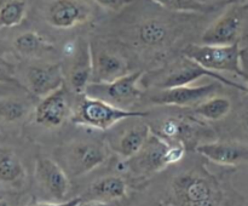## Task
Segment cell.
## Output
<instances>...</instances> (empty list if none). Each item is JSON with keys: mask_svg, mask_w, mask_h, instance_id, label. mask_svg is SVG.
I'll return each instance as SVG.
<instances>
[{"mask_svg": "<svg viewBox=\"0 0 248 206\" xmlns=\"http://www.w3.org/2000/svg\"><path fill=\"white\" fill-rule=\"evenodd\" d=\"M171 24L162 18H148L136 28V39L142 48L159 50L166 48L173 39Z\"/></svg>", "mask_w": 248, "mask_h": 206, "instance_id": "44dd1931", "label": "cell"}, {"mask_svg": "<svg viewBox=\"0 0 248 206\" xmlns=\"http://www.w3.org/2000/svg\"><path fill=\"white\" fill-rule=\"evenodd\" d=\"M239 127L242 135L248 138V111H245L239 118Z\"/></svg>", "mask_w": 248, "mask_h": 206, "instance_id": "4dcf8cb0", "label": "cell"}, {"mask_svg": "<svg viewBox=\"0 0 248 206\" xmlns=\"http://www.w3.org/2000/svg\"><path fill=\"white\" fill-rule=\"evenodd\" d=\"M162 9L181 14H208L215 11L222 2H207L200 0H152Z\"/></svg>", "mask_w": 248, "mask_h": 206, "instance_id": "d4e9b609", "label": "cell"}, {"mask_svg": "<svg viewBox=\"0 0 248 206\" xmlns=\"http://www.w3.org/2000/svg\"><path fill=\"white\" fill-rule=\"evenodd\" d=\"M82 201L81 196H73L65 201H41L33 200L24 206H78Z\"/></svg>", "mask_w": 248, "mask_h": 206, "instance_id": "83f0119b", "label": "cell"}, {"mask_svg": "<svg viewBox=\"0 0 248 206\" xmlns=\"http://www.w3.org/2000/svg\"><path fill=\"white\" fill-rule=\"evenodd\" d=\"M222 84L217 81L213 84L186 85V86L172 87V89L156 90L154 94L148 96V101L154 106L173 107V108L191 109L202 103L210 97L218 94Z\"/></svg>", "mask_w": 248, "mask_h": 206, "instance_id": "9a60e30c", "label": "cell"}, {"mask_svg": "<svg viewBox=\"0 0 248 206\" xmlns=\"http://www.w3.org/2000/svg\"><path fill=\"white\" fill-rule=\"evenodd\" d=\"M224 5H229V4H247L248 0H224Z\"/></svg>", "mask_w": 248, "mask_h": 206, "instance_id": "836d02e7", "label": "cell"}, {"mask_svg": "<svg viewBox=\"0 0 248 206\" xmlns=\"http://www.w3.org/2000/svg\"><path fill=\"white\" fill-rule=\"evenodd\" d=\"M135 190L132 182L116 166V158L114 157L108 165L103 167V172L97 174L85 187L78 196L82 200H102L115 203L123 206L132 199Z\"/></svg>", "mask_w": 248, "mask_h": 206, "instance_id": "ba28073f", "label": "cell"}, {"mask_svg": "<svg viewBox=\"0 0 248 206\" xmlns=\"http://www.w3.org/2000/svg\"><path fill=\"white\" fill-rule=\"evenodd\" d=\"M52 157L73 182L98 171L111 161L114 155L106 138L75 137L56 145Z\"/></svg>", "mask_w": 248, "mask_h": 206, "instance_id": "3957f363", "label": "cell"}, {"mask_svg": "<svg viewBox=\"0 0 248 206\" xmlns=\"http://www.w3.org/2000/svg\"><path fill=\"white\" fill-rule=\"evenodd\" d=\"M200 1H207V0H200ZM207 2H211V1H207Z\"/></svg>", "mask_w": 248, "mask_h": 206, "instance_id": "d590c367", "label": "cell"}, {"mask_svg": "<svg viewBox=\"0 0 248 206\" xmlns=\"http://www.w3.org/2000/svg\"><path fill=\"white\" fill-rule=\"evenodd\" d=\"M149 114V111L119 108L103 99L82 95L74 104L70 121L80 127L107 132L125 119L147 118Z\"/></svg>", "mask_w": 248, "mask_h": 206, "instance_id": "8992f818", "label": "cell"}, {"mask_svg": "<svg viewBox=\"0 0 248 206\" xmlns=\"http://www.w3.org/2000/svg\"><path fill=\"white\" fill-rule=\"evenodd\" d=\"M0 206H12V205L6 198H4V196L0 195Z\"/></svg>", "mask_w": 248, "mask_h": 206, "instance_id": "e575fe53", "label": "cell"}, {"mask_svg": "<svg viewBox=\"0 0 248 206\" xmlns=\"http://www.w3.org/2000/svg\"><path fill=\"white\" fill-rule=\"evenodd\" d=\"M78 206H120L115 203H108V201L102 200H82Z\"/></svg>", "mask_w": 248, "mask_h": 206, "instance_id": "1f68e13d", "label": "cell"}, {"mask_svg": "<svg viewBox=\"0 0 248 206\" xmlns=\"http://www.w3.org/2000/svg\"><path fill=\"white\" fill-rule=\"evenodd\" d=\"M152 131L169 142L181 143L188 152H195L202 143L218 138L217 132L207 123L191 115L190 113L170 114L150 124Z\"/></svg>", "mask_w": 248, "mask_h": 206, "instance_id": "5b68a950", "label": "cell"}, {"mask_svg": "<svg viewBox=\"0 0 248 206\" xmlns=\"http://www.w3.org/2000/svg\"><path fill=\"white\" fill-rule=\"evenodd\" d=\"M182 55L199 63L203 68L217 73H232L244 80L241 44L212 45V44H189Z\"/></svg>", "mask_w": 248, "mask_h": 206, "instance_id": "9c48e42d", "label": "cell"}, {"mask_svg": "<svg viewBox=\"0 0 248 206\" xmlns=\"http://www.w3.org/2000/svg\"><path fill=\"white\" fill-rule=\"evenodd\" d=\"M211 78L215 81L224 85V86L232 87V89L239 90L247 95L248 85L241 84L235 80H230L222 73L212 72L199 63L194 62L190 58L182 55L181 58L169 63L161 69H156L154 72H150L148 74L143 75V79L145 81H140L145 84V86H152L155 90L162 89H172V87L186 86L191 85L193 82L202 79V78Z\"/></svg>", "mask_w": 248, "mask_h": 206, "instance_id": "277c9868", "label": "cell"}, {"mask_svg": "<svg viewBox=\"0 0 248 206\" xmlns=\"http://www.w3.org/2000/svg\"><path fill=\"white\" fill-rule=\"evenodd\" d=\"M143 75V70H133L113 81L91 82L85 95L103 99L119 108L132 109V107L144 97V91L140 86Z\"/></svg>", "mask_w": 248, "mask_h": 206, "instance_id": "8fae6325", "label": "cell"}, {"mask_svg": "<svg viewBox=\"0 0 248 206\" xmlns=\"http://www.w3.org/2000/svg\"><path fill=\"white\" fill-rule=\"evenodd\" d=\"M196 152L153 178L142 190L164 206H245L232 187L235 169L212 172Z\"/></svg>", "mask_w": 248, "mask_h": 206, "instance_id": "6da1fadb", "label": "cell"}, {"mask_svg": "<svg viewBox=\"0 0 248 206\" xmlns=\"http://www.w3.org/2000/svg\"><path fill=\"white\" fill-rule=\"evenodd\" d=\"M0 84L11 85V86L17 87V89L28 94L23 82L17 78L16 67H15L14 63H11L1 56H0Z\"/></svg>", "mask_w": 248, "mask_h": 206, "instance_id": "4316f807", "label": "cell"}, {"mask_svg": "<svg viewBox=\"0 0 248 206\" xmlns=\"http://www.w3.org/2000/svg\"><path fill=\"white\" fill-rule=\"evenodd\" d=\"M34 107L28 99L21 97H0V123H22L33 113Z\"/></svg>", "mask_w": 248, "mask_h": 206, "instance_id": "cb8c5ba5", "label": "cell"}, {"mask_svg": "<svg viewBox=\"0 0 248 206\" xmlns=\"http://www.w3.org/2000/svg\"><path fill=\"white\" fill-rule=\"evenodd\" d=\"M188 153L183 144L169 142L152 131L144 145L130 159H116V166L130 178L136 191H140L157 174L181 162Z\"/></svg>", "mask_w": 248, "mask_h": 206, "instance_id": "7a4b0ae2", "label": "cell"}, {"mask_svg": "<svg viewBox=\"0 0 248 206\" xmlns=\"http://www.w3.org/2000/svg\"><path fill=\"white\" fill-rule=\"evenodd\" d=\"M248 27L247 4L225 5V10L202 32L201 43L212 45L241 44Z\"/></svg>", "mask_w": 248, "mask_h": 206, "instance_id": "30bf717a", "label": "cell"}, {"mask_svg": "<svg viewBox=\"0 0 248 206\" xmlns=\"http://www.w3.org/2000/svg\"><path fill=\"white\" fill-rule=\"evenodd\" d=\"M64 61H67V64L65 67L62 65V68L65 86L77 96H82L85 95L87 86L92 82L93 75L91 44L81 39L78 40L74 53L64 58Z\"/></svg>", "mask_w": 248, "mask_h": 206, "instance_id": "e0dca14e", "label": "cell"}, {"mask_svg": "<svg viewBox=\"0 0 248 206\" xmlns=\"http://www.w3.org/2000/svg\"><path fill=\"white\" fill-rule=\"evenodd\" d=\"M232 103L230 98L217 94L189 109V113L205 123H218L227 118L232 113Z\"/></svg>", "mask_w": 248, "mask_h": 206, "instance_id": "603a6c76", "label": "cell"}, {"mask_svg": "<svg viewBox=\"0 0 248 206\" xmlns=\"http://www.w3.org/2000/svg\"><path fill=\"white\" fill-rule=\"evenodd\" d=\"M152 127L144 118H128L106 132V142L114 157L120 161L130 159L147 142Z\"/></svg>", "mask_w": 248, "mask_h": 206, "instance_id": "7c38bea8", "label": "cell"}, {"mask_svg": "<svg viewBox=\"0 0 248 206\" xmlns=\"http://www.w3.org/2000/svg\"><path fill=\"white\" fill-rule=\"evenodd\" d=\"M73 104L70 90L65 86H61L56 91L39 99L34 107L31 118L35 125L45 130H56L70 121L73 115Z\"/></svg>", "mask_w": 248, "mask_h": 206, "instance_id": "4fadbf2b", "label": "cell"}, {"mask_svg": "<svg viewBox=\"0 0 248 206\" xmlns=\"http://www.w3.org/2000/svg\"><path fill=\"white\" fill-rule=\"evenodd\" d=\"M98 6L103 7L104 10H108V11H120L124 7H126L127 5H130L131 2H133L135 0H93Z\"/></svg>", "mask_w": 248, "mask_h": 206, "instance_id": "f1b7e54d", "label": "cell"}, {"mask_svg": "<svg viewBox=\"0 0 248 206\" xmlns=\"http://www.w3.org/2000/svg\"><path fill=\"white\" fill-rule=\"evenodd\" d=\"M241 63L244 69V81L248 85V48H242Z\"/></svg>", "mask_w": 248, "mask_h": 206, "instance_id": "d6a6232c", "label": "cell"}, {"mask_svg": "<svg viewBox=\"0 0 248 206\" xmlns=\"http://www.w3.org/2000/svg\"><path fill=\"white\" fill-rule=\"evenodd\" d=\"M208 162L228 169L248 165V143L230 138H217L202 143L195 149Z\"/></svg>", "mask_w": 248, "mask_h": 206, "instance_id": "d6986e66", "label": "cell"}, {"mask_svg": "<svg viewBox=\"0 0 248 206\" xmlns=\"http://www.w3.org/2000/svg\"><path fill=\"white\" fill-rule=\"evenodd\" d=\"M14 48L19 56L26 58H43L56 50L55 44L34 31L17 35L14 40Z\"/></svg>", "mask_w": 248, "mask_h": 206, "instance_id": "7402d4cb", "label": "cell"}, {"mask_svg": "<svg viewBox=\"0 0 248 206\" xmlns=\"http://www.w3.org/2000/svg\"><path fill=\"white\" fill-rule=\"evenodd\" d=\"M65 84L61 63L39 62L27 67L24 87L31 96L43 98Z\"/></svg>", "mask_w": 248, "mask_h": 206, "instance_id": "ffe728a7", "label": "cell"}, {"mask_svg": "<svg viewBox=\"0 0 248 206\" xmlns=\"http://www.w3.org/2000/svg\"><path fill=\"white\" fill-rule=\"evenodd\" d=\"M28 0H0V28H14L24 21Z\"/></svg>", "mask_w": 248, "mask_h": 206, "instance_id": "484cf974", "label": "cell"}, {"mask_svg": "<svg viewBox=\"0 0 248 206\" xmlns=\"http://www.w3.org/2000/svg\"><path fill=\"white\" fill-rule=\"evenodd\" d=\"M93 9L87 0H50L44 10L45 21L56 29H72L87 23Z\"/></svg>", "mask_w": 248, "mask_h": 206, "instance_id": "2e32d148", "label": "cell"}, {"mask_svg": "<svg viewBox=\"0 0 248 206\" xmlns=\"http://www.w3.org/2000/svg\"><path fill=\"white\" fill-rule=\"evenodd\" d=\"M126 206H164V205L157 203L156 200H154V199L150 198V196H145V200H137L136 203H132V204L128 201V203L126 204Z\"/></svg>", "mask_w": 248, "mask_h": 206, "instance_id": "f546056e", "label": "cell"}, {"mask_svg": "<svg viewBox=\"0 0 248 206\" xmlns=\"http://www.w3.org/2000/svg\"><path fill=\"white\" fill-rule=\"evenodd\" d=\"M91 44L93 75L92 82H109L133 72L127 58L103 43Z\"/></svg>", "mask_w": 248, "mask_h": 206, "instance_id": "ac0fdd59", "label": "cell"}, {"mask_svg": "<svg viewBox=\"0 0 248 206\" xmlns=\"http://www.w3.org/2000/svg\"><path fill=\"white\" fill-rule=\"evenodd\" d=\"M247 96H248V92H247Z\"/></svg>", "mask_w": 248, "mask_h": 206, "instance_id": "8d00e7d4", "label": "cell"}, {"mask_svg": "<svg viewBox=\"0 0 248 206\" xmlns=\"http://www.w3.org/2000/svg\"><path fill=\"white\" fill-rule=\"evenodd\" d=\"M31 170L22 153L10 144H0V187L21 194L31 187Z\"/></svg>", "mask_w": 248, "mask_h": 206, "instance_id": "5bb4252c", "label": "cell"}, {"mask_svg": "<svg viewBox=\"0 0 248 206\" xmlns=\"http://www.w3.org/2000/svg\"><path fill=\"white\" fill-rule=\"evenodd\" d=\"M31 174L34 200L65 201L73 198L72 179L52 155L38 153Z\"/></svg>", "mask_w": 248, "mask_h": 206, "instance_id": "52a82bcc", "label": "cell"}]
</instances>
